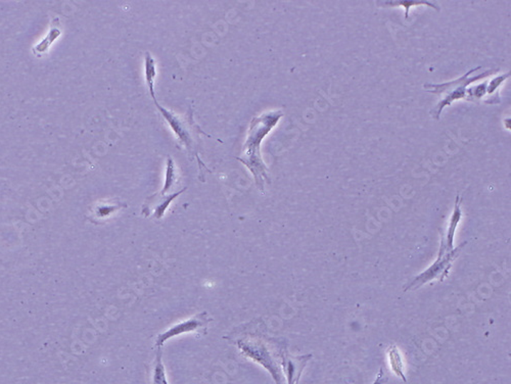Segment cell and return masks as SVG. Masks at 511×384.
<instances>
[{"label":"cell","instance_id":"obj_5","mask_svg":"<svg viewBox=\"0 0 511 384\" xmlns=\"http://www.w3.org/2000/svg\"><path fill=\"white\" fill-rule=\"evenodd\" d=\"M466 244L468 242H463L460 246L452 249L449 253L438 254L437 260L430 267H428L425 272L414 278L411 284L405 285L404 291H415V289H420L423 285L435 279L439 280L440 282L444 281L445 278L449 275L453 261L456 260V258H458L461 249L466 246Z\"/></svg>","mask_w":511,"mask_h":384},{"label":"cell","instance_id":"obj_9","mask_svg":"<svg viewBox=\"0 0 511 384\" xmlns=\"http://www.w3.org/2000/svg\"><path fill=\"white\" fill-rule=\"evenodd\" d=\"M461 197L457 194L455 200V206H454L453 214H452L448 229H447L446 235L444 239H441V246H440L439 254H444L449 253L454 249V237H455L456 228L461 220L463 212H461Z\"/></svg>","mask_w":511,"mask_h":384},{"label":"cell","instance_id":"obj_6","mask_svg":"<svg viewBox=\"0 0 511 384\" xmlns=\"http://www.w3.org/2000/svg\"><path fill=\"white\" fill-rule=\"evenodd\" d=\"M211 321L212 319L208 317V313H200V314L194 316L190 319L173 325L168 331L159 334L157 339H155V346L158 348H162L169 339L181 336V334L190 333V332H200V333L206 334L205 331L208 328V324Z\"/></svg>","mask_w":511,"mask_h":384},{"label":"cell","instance_id":"obj_1","mask_svg":"<svg viewBox=\"0 0 511 384\" xmlns=\"http://www.w3.org/2000/svg\"><path fill=\"white\" fill-rule=\"evenodd\" d=\"M284 117L282 110H272L253 118L249 123L248 135L242 148V154L239 157L247 167L255 179L258 190L264 193L265 183H272L269 171L264 162L261 154V143L263 139L279 124V120Z\"/></svg>","mask_w":511,"mask_h":384},{"label":"cell","instance_id":"obj_14","mask_svg":"<svg viewBox=\"0 0 511 384\" xmlns=\"http://www.w3.org/2000/svg\"><path fill=\"white\" fill-rule=\"evenodd\" d=\"M388 359H390L391 367H392L393 372L401 378L404 383H406L407 379L404 374V367H403V362L401 355H400L399 350L395 345L391 346L390 350H388Z\"/></svg>","mask_w":511,"mask_h":384},{"label":"cell","instance_id":"obj_16","mask_svg":"<svg viewBox=\"0 0 511 384\" xmlns=\"http://www.w3.org/2000/svg\"><path fill=\"white\" fill-rule=\"evenodd\" d=\"M381 6H403V8L405 9V19H406V20H408L409 19V9H411V6H430V8L435 9L437 11H440V8L437 6V4H432V2L428 1H414V0H412V1H386L383 2Z\"/></svg>","mask_w":511,"mask_h":384},{"label":"cell","instance_id":"obj_7","mask_svg":"<svg viewBox=\"0 0 511 384\" xmlns=\"http://www.w3.org/2000/svg\"><path fill=\"white\" fill-rule=\"evenodd\" d=\"M312 357L311 353L294 357V356L289 355L287 343L282 346L279 353L280 366H282L284 375L287 377V384H299L304 369Z\"/></svg>","mask_w":511,"mask_h":384},{"label":"cell","instance_id":"obj_11","mask_svg":"<svg viewBox=\"0 0 511 384\" xmlns=\"http://www.w3.org/2000/svg\"><path fill=\"white\" fill-rule=\"evenodd\" d=\"M145 81H147L148 91L150 95L155 96V81L157 76V69H155V62L152 54L145 53Z\"/></svg>","mask_w":511,"mask_h":384},{"label":"cell","instance_id":"obj_13","mask_svg":"<svg viewBox=\"0 0 511 384\" xmlns=\"http://www.w3.org/2000/svg\"><path fill=\"white\" fill-rule=\"evenodd\" d=\"M177 185V174H176L175 164L173 159L169 157L167 160L166 177L163 190L160 192L161 194H169L172 190Z\"/></svg>","mask_w":511,"mask_h":384},{"label":"cell","instance_id":"obj_3","mask_svg":"<svg viewBox=\"0 0 511 384\" xmlns=\"http://www.w3.org/2000/svg\"><path fill=\"white\" fill-rule=\"evenodd\" d=\"M480 68L482 67H477L475 69L468 71L463 77L453 80V81L446 82V83L442 84L426 83L423 85V88H425L428 93L443 95L442 100L439 101V103H438L435 108H433L432 112H430V115H432L433 119L439 120L444 108L448 107V105H451L454 101L459 100H466V91H468V86H470V84L491 76V75L495 74V73L499 71L489 70L482 73V74L478 75V76L470 77V75L480 70Z\"/></svg>","mask_w":511,"mask_h":384},{"label":"cell","instance_id":"obj_15","mask_svg":"<svg viewBox=\"0 0 511 384\" xmlns=\"http://www.w3.org/2000/svg\"><path fill=\"white\" fill-rule=\"evenodd\" d=\"M510 77V72L506 73V74L502 75V76L494 78V79H492L488 85H487V94L491 95V98H490L491 100H490L489 105H495V103H500L497 91H498L499 87L504 83V81Z\"/></svg>","mask_w":511,"mask_h":384},{"label":"cell","instance_id":"obj_4","mask_svg":"<svg viewBox=\"0 0 511 384\" xmlns=\"http://www.w3.org/2000/svg\"><path fill=\"white\" fill-rule=\"evenodd\" d=\"M153 100L155 107H157L159 112L161 113L162 115L167 122H168L169 126L171 127L176 137H177L180 145H185L186 150H188L190 155H195L199 160L200 166H204V164L199 159V155H197V132H201V129L197 127V125L195 123L194 115L192 112L190 110L185 115H179L174 114L171 110H167L162 107L157 101L155 96H153Z\"/></svg>","mask_w":511,"mask_h":384},{"label":"cell","instance_id":"obj_10","mask_svg":"<svg viewBox=\"0 0 511 384\" xmlns=\"http://www.w3.org/2000/svg\"><path fill=\"white\" fill-rule=\"evenodd\" d=\"M60 20H58V19H53V24H51V31L48 32L46 38L42 40L40 43L37 44V46L34 47L33 51H34V53L36 54L46 53V51H48L49 47L51 46V44L53 43V41H55L58 37H60Z\"/></svg>","mask_w":511,"mask_h":384},{"label":"cell","instance_id":"obj_12","mask_svg":"<svg viewBox=\"0 0 511 384\" xmlns=\"http://www.w3.org/2000/svg\"><path fill=\"white\" fill-rule=\"evenodd\" d=\"M152 384H169L166 375V369H165L163 364V353H162L161 348H158L157 353H155Z\"/></svg>","mask_w":511,"mask_h":384},{"label":"cell","instance_id":"obj_2","mask_svg":"<svg viewBox=\"0 0 511 384\" xmlns=\"http://www.w3.org/2000/svg\"><path fill=\"white\" fill-rule=\"evenodd\" d=\"M284 343L286 341L284 339L256 336H248L237 341V348L242 355L267 370L275 384H286L279 358L280 350Z\"/></svg>","mask_w":511,"mask_h":384},{"label":"cell","instance_id":"obj_8","mask_svg":"<svg viewBox=\"0 0 511 384\" xmlns=\"http://www.w3.org/2000/svg\"><path fill=\"white\" fill-rule=\"evenodd\" d=\"M185 190L186 187L181 190L180 192L169 193V194H161L160 192L155 193V194L152 195V197H148V199L145 200L141 213L145 217L153 215L155 219L163 218L167 209L169 208V204H170L176 197H179L181 193L185 192Z\"/></svg>","mask_w":511,"mask_h":384},{"label":"cell","instance_id":"obj_17","mask_svg":"<svg viewBox=\"0 0 511 384\" xmlns=\"http://www.w3.org/2000/svg\"><path fill=\"white\" fill-rule=\"evenodd\" d=\"M388 377L386 376L383 369L381 368L380 372H378V375H376V380H374V383L372 384H385L388 383Z\"/></svg>","mask_w":511,"mask_h":384}]
</instances>
